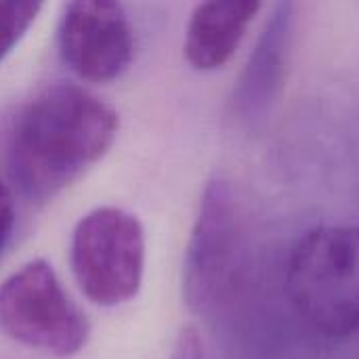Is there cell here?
I'll return each mask as SVG.
<instances>
[{
	"instance_id": "cell-1",
	"label": "cell",
	"mask_w": 359,
	"mask_h": 359,
	"mask_svg": "<svg viewBox=\"0 0 359 359\" xmlns=\"http://www.w3.org/2000/svg\"><path fill=\"white\" fill-rule=\"evenodd\" d=\"M118 111L76 84L44 88L19 116L8 168L21 194L46 202L74 185L116 143Z\"/></svg>"
},
{
	"instance_id": "cell-2",
	"label": "cell",
	"mask_w": 359,
	"mask_h": 359,
	"mask_svg": "<svg viewBox=\"0 0 359 359\" xmlns=\"http://www.w3.org/2000/svg\"><path fill=\"white\" fill-rule=\"evenodd\" d=\"M252 263L246 208L229 181L212 179L202 194L183 263L187 307L202 318L231 309L246 290Z\"/></svg>"
},
{
	"instance_id": "cell-3",
	"label": "cell",
	"mask_w": 359,
	"mask_h": 359,
	"mask_svg": "<svg viewBox=\"0 0 359 359\" xmlns=\"http://www.w3.org/2000/svg\"><path fill=\"white\" fill-rule=\"evenodd\" d=\"M284 288L290 307L316 332L347 339L359 332V227L324 225L292 248Z\"/></svg>"
},
{
	"instance_id": "cell-4",
	"label": "cell",
	"mask_w": 359,
	"mask_h": 359,
	"mask_svg": "<svg viewBox=\"0 0 359 359\" xmlns=\"http://www.w3.org/2000/svg\"><path fill=\"white\" fill-rule=\"evenodd\" d=\"M69 259L74 278L88 301L101 307L122 305L139 292L143 282V225L122 208H95L78 221Z\"/></svg>"
},
{
	"instance_id": "cell-5",
	"label": "cell",
	"mask_w": 359,
	"mask_h": 359,
	"mask_svg": "<svg viewBox=\"0 0 359 359\" xmlns=\"http://www.w3.org/2000/svg\"><path fill=\"white\" fill-rule=\"evenodd\" d=\"M0 328L13 341L55 358L76 355L90 332L88 318L42 259L25 263L0 284Z\"/></svg>"
},
{
	"instance_id": "cell-6",
	"label": "cell",
	"mask_w": 359,
	"mask_h": 359,
	"mask_svg": "<svg viewBox=\"0 0 359 359\" xmlns=\"http://www.w3.org/2000/svg\"><path fill=\"white\" fill-rule=\"evenodd\" d=\"M65 65L93 84L118 80L133 63L135 32L120 0H69L59 23Z\"/></svg>"
},
{
	"instance_id": "cell-7",
	"label": "cell",
	"mask_w": 359,
	"mask_h": 359,
	"mask_svg": "<svg viewBox=\"0 0 359 359\" xmlns=\"http://www.w3.org/2000/svg\"><path fill=\"white\" fill-rule=\"evenodd\" d=\"M263 0H200L194 8L183 55L196 72H215L238 53Z\"/></svg>"
},
{
	"instance_id": "cell-8",
	"label": "cell",
	"mask_w": 359,
	"mask_h": 359,
	"mask_svg": "<svg viewBox=\"0 0 359 359\" xmlns=\"http://www.w3.org/2000/svg\"><path fill=\"white\" fill-rule=\"evenodd\" d=\"M290 34V11L284 4L271 19L263 34L259 48L255 50L244 80L240 84V105L244 109H259L273 99L278 84L282 82V69L286 61V44Z\"/></svg>"
},
{
	"instance_id": "cell-9",
	"label": "cell",
	"mask_w": 359,
	"mask_h": 359,
	"mask_svg": "<svg viewBox=\"0 0 359 359\" xmlns=\"http://www.w3.org/2000/svg\"><path fill=\"white\" fill-rule=\"evenodd\" d=\"M46 0H0V63L23 40Z\"/></svg>"
},
{
	"instance_id": "cell-10",
	"label": "cell",
	"mask_w": 359,
	"mask_h": 359,
	"mask_svg": "<svg viewBox=\"0 0 359 359\" xmlns=\"http://www.w3.org/2000/svg\"><path fill=\"white\" fill-rule=\"evenodd\" d=\"M170 359H206L204 341H202L196 326H183L181 328V332L175 341Z\"/></svg>"
},
{
	"instance_id": "cell-11",
	"label": "cell",
	"mask_w": 359,
	"mask_h": 359,
	"mask_svg": "<svg viewBox=\"0 0 359 359\" xmlns=\"http://www.w3.org/2000/svg\"><path fill=\"white\" fill-rule=\"evenodd\" d=\"M15 227V198L4 181H0V255Z\"/></svg>"
}]
</instances>
